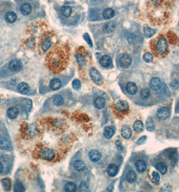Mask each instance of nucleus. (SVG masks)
Here are the masks:
<instances>
[{"instance_id": "c756f323", "label": "nucleus", "mask_w": 179, "mask_h": 192, "mask_svg": "<svg viewBox=\"0 0 179 192\" xmlns=\"http://www.w3.org/2000/svg\"><path fill=\"white\" fill-rule=\"evenodd\" d=\"M61 12L62 14V15L65 16V17L68 18L72 15V8L69 7V6H63V7L61 8Z\"/></svg>"}, {"instance_id": "79ce46f5", "label": "nucleus", "mask_w": 179, "mask_h": 192, "mask_svg": "<svg viewBox=\"0 0 179 192\" xmlns=\"http://www.w3.org/2000/svg\"><path fill=\"white\" fill-rule=\"evenodd\" d=\"M72 86L75 90H78L81 88V82L79 80H74L72 82Z\"/></svg>"}, {"instance_id": "f257e3e1", "label": "nucleus", "mask_w": 179, "mask_h": 192, "mask_svg": "<svg viewBox=\"0 0 179 192\" xmlns=\"http://www.w3.org/2000/svg\"><path fill=\"white\" fill-rule=\"evenodd\" d=\"M168 48H169V45H168L166 38H164V37H160L156 44L157 53L160 55V56H163L167 52Z\"/></svg>"}, {"instance_id": "cd10ccee", "label": "nucleus", "mask_w": 179, "mask_h": 192, "mask_svg": "<svg viewBox=\"0 0 179 192\" xmlns=\"http://www.w3.org/2000/svg\"><path fill=\"white\" fill-rule=\"evenodd\" d=\"M137 179V175L135 171H130L127 174L126 176V180L127 182L130 183H134Z\"/></svg>"}, {"instance_id": "a878e982", "label": "nucleus", "mask_w": 179, "mask_h": 192, "mask_svg": "<svg viewBox=\"0 0 179 192\" xmlns=\"http://www.w3.org/2000/svg\"><path fill=\"white\" fill-rule=\"evenodd\" d=\"M74 169L78 171H82L86 169V164L82 160H76L74 164Z\"/></svg>"}, {"instance_id": "4468645a", "label": "nucleus", "mask_w": 179, "mask_h": 192, "mask_svg": "<svg viewBox=\"0 0 179 192\" xmlns=\"http://www.w3.org/2000/svg\"><path fill=\"white\" fill-rule=\"evenodd\" d=\"M100 64L102 67L108 68L112 64V59L109 56H104L100 58Z\"/></svg>"}, {"instance_id": "0eeeda50", "label": "nucleus", "mask_w": 179, "mask_h": 192, "mask_svg": "<svg viewBox=\"0 0 179 192\" xmlns=\"http://www.w3.org/2000/svg\"><path fill=\"white\" fill-rule=\"evenodd\" d=\"M157 116L160 120H166L170 116V111L165 107L159 108L157 111Z\"/></svg>"}, {"instance_id": "49530a36", "label": "nucleus", "mask_w": 179, "mask_h": 192, "mask_svg": "<svg viewBox=\"0 0 179 192\" xmlns=\"http://www.w3.org/2000/svg\"><path fill=\"white\" fill-rule=\"evenodd\" d=\"M115 144H116V148H117L119 150H120V151L123 149V144H122V142L120 140H116Z\"/></svg>"}, {"instance_id": "c85d7f7f", "label": "nucleus", "mask_w": 179, "mask_h": 192, "mask_svg": "<svg viewBox=\"0 0 179 192\" xmlns=\"http://www.w3.org/2000/svg\"><path fill=\"white\" fill-rule=\"evenodd\" d=\"M75 58H76L78 64H79V65L80 67L84 68V67L86 66V62L84 57V56L82 54H81V53L76 54V56H75Z\"/></svg>"}, {"instance_id": "e433bc0d", "label": "nucleus", "mask_w": 179, "mask_h": 192, "mask_svg": "<svg viewBox=\"0 0 179 192\" xmlns=\"http://www.w3.org/2000/svg\"><path fill=\"white\" fill-rule=\"evenodd\" d=\"M127 40L129 44L131 45H135L138 43V38L137 37V35H135L134 34H130L127 37Z\"/></svg>"}, {"instance_id": "37998d69", "label": "nucleus", "mask_w": 179, "mask_h": 192, "mask_svg": "<svg viewBox=\"0 0 179 192\" xmlns=\"http://www.w3.org/2000/svg\"><path fill=\"white\" fill-rule=\"evenodd\" d=\"M80 191H86L88 190V185L86 182H82L80 185Z\"/></svg>"}, {"instance_id": "a211bd4d", "label": "nucleus", "mask_w": 179, "mask_h": 192, "mask_svg": "<svg viewBox=\"0 0 179 192\" xmlns=\"http://www.w3.org/2000/svg\"><path fill=\"white\" fill-rule=\"evenodd\" d=\"M61 82L58 78H53L51 80L49 86L53 90H57L61 87Z\"/></svg>"}, {"instance_id": "473e14b6", "label": "nucleus", "mask_w": 179, "mask_h": 192, "mask_svg": "<svg viewBox=\"0 0 179 192\" xmlns=\"http://www.w3.org/2000/svg\"><path fill=\"white\" fill-rule=\"evenodd\" d=\"M156 168L162 174L164 175L167 172V170H168L167 166L166 165V164L164 163H162V162H160V163H158V164H157L156 166Z\"/></svg>"}, {"instance_id": "58836bf2", "label": "nucleus", "mask_w": 179, "mask_h": 192, "mask_svg": "<svg viewBox=\"0 0 179 192\" xmlns=\"http://www.w3.org/2000/svg\"><path fill=\"white\" fill-rule=\"evenodd\" d=\"M150 96V90L148 88H143L142 92H141V97H142L143 99H146Z\"/></svg>"}, {"instance_id": "5701e85b", "label": "nucleus", "mask_w": 179, "mask_h": 192, "mask_svg": "<svg viewBox=\"0 0 179 192\" xmlns=\"http://www.w3.org/2000/svg\"><path fill=\"white\" fill-rule=\"evenodd\" d=\"M94 105L95 106V107L97 108L98 109H101L102 108H104V106L105 105L104 98L101 97H97L94 101Z\"/></svg>"}, {"instance_id": "39448f33", "label": "nucleus", "mask_w": 179, "mask_h": 192, "mask_svg": "<svg viewBox=\"0 0 179 192\" xmlns=\"http://www.w3.org/2000/svg\"><path fill=\"white\" fill-rule=\"evenodd\" d=\"M22 65L20 60L13 59L9 63V69L12 72H18L22 69Z\"/></svg>"}, {"instance_id": "f704fd0d", "label": "nucleus", "mask_w": 179, "mask_h": 192, "mask_svg": "<svg viewBox=\"0 0 179 192\" xmlns=\"http://www.w3.org/2000/svg\"><path fill=\"white\" fill-rule=\"evenodd\" d=\"M76 190L77 187L74 183H68L65 186V191L67 192H74Z\"/></svg>"}, {"instance_id": "1a4fd4ad", "label": "nucleus", "mask_w": 179, "mask_h": 192, "mask_svg": "<svg viewBox=\"0 0 179 192\" xmlns=\"http://www.w3.org/2000/svg\"><path fill=\"white\" fill-rule=\"evenodd\" d=\"M164 0H148V5L152 10L160 9L164 5Z\"/></svg>"}, {"instance_id": "f8f14e48", "label": "nucleus", "mask_w": 179, "mask_h": 192, "mask_svg": "<svg viewBox=\"0 0 179 192\" xmlns=\"http://www.w3.org/2000/svg\"><path fill=\"white\" fill-rule=\"evenodd\" d=\"M101 153L98 150H92L89 152V158L92 162L98 161L101 158Z\"/></svg>"}, {"instance_id": "6ab92c4d", "label": "nucleus", "mask_w": 179, "mask_h": 192, "mask_svg": "<svg viewBox=\"0 0 179 192\" xmlns=\"http://www.w3.org/2000/svg\"><path fill=\"white\" fill-rule=\"evenodd\" d=\"M5 20L8 23H13L17 20V15L13 12H8L5 14Z\"/></svg>"}, {"instance_id": "a19ab883", "label": "nucleus", "mask_w": 179, "mask_h": 192, "mask_svg": "<svg viewBox=\"0 0 179 192\" xmlns=\"http://www.w3.org/2000/svg\"><path fill=\"white\" fill-rule=\"evenodd\" d=\"M24 187L22 185V183L20 182H17L15 183L14 184V191L16 192H20V191H24Z\"/></svg>"}, {"instance_id": "9d476101", "label": "nucleus", "mask_w": 179, "mask_h": 192, "mask_svg": "<svg viewBox=\"0 0 179 192\" xmlns=\"http://www.w3.org/2000/svg\"><path fill=\"white\" fill-rule=\"evenodd\" d=\"M12 148V145L10 140L5 138H0V149L5 151L10 150Z\"/></svg>"}, {"instance_id": "dca6fc26", "label": "nucleus", "mask_w": 179, "mask_h": 192, "mask_svg": "<svg viewBox=\"0 0 179 192\" xmlns=\"http://www.w3.org/2000/svg\"><path fill=\"white\" fill-rule=\"evenodd\" d=\"M17 89L18 91L21 94H25L29 92L30 86L28 84L25 83V82H21L18 85Z\"/></svg>"}, {"instance_id": "2eb2a0df", "label": "nucleus", "mask_w": 179, "mask_h": 192, "mask_svg": "<svg viewBox=\"0 0 179 192\" xmlns=\"http://www.w3.org/2000/svg\"><path fill=\"white\" fill-rule=\"evenodd\" d=\"M20 12L24 16H28L32 12V7L30 4L26 3L21 5L20 7Z\"/></svg>"}, {"instance_id": "20e7f679", "label": "nucleus", "mask_w": 179, "mask_h": 192, "mask_svg": "<svg viewBox=\"0 0 179 192\" xmlns=\"http://www.w3.org/2000/svg\"><path fill=\"white\" fill-rule=\"evenodd\" d=\"M132 59L131 56L128 54H123L122 55L119 59V63L121 68H129L131 64Z\"/></svg>"}, {"instance_id": "423d86ee", "label": "nucleus", "mask_w": 179, "mask_h": 192, "mask_svg": "<svg viewBox=\"0 0 179 192\" xmlns=\"http://www.w3.org/2000/svg\"><path fill=\"white\" fill-rule=\"evenodd\" d=\"M115 108L119 112H126L129 110V105L125 100H119L115 104Z\"/></svg>"}, {"instance_id": "aec40b11", "label": "nucleus", "mask_w": 179, "mask_h": 192, "mask_svg": "<svg viewBox=\"0 0 179 192\" xmlns=\"http://www.w3.org/2000/svg\"><path fill=\"white\" fill-rule=\"evenodd\" d=\"M115 128L113 127H111V126H108V127H106L104 129V132H103V134H104V136L106 138L110 139L113 136L114 134H115Z\"/></svg>"}, {"instance_id": "2f4dec72", "label": "nucleus", "mask_w": 179, "mask_h": 192, "mask_svg": "<svg viewBox=\"0 0 179 192\" xmlns=\"http://www.w3.org/2000/svg\"><path fill=\"white\" fill-rule=\"evenodd\" d=\"M134 129L135 131H136L137 133L142 132L143 129V124L142 122H141L139 120L136 121L134 124Z\"/></svg>"}, {"instance_id": "9b49d317", "label": "nucleus", "mask_w": 179, "mask_h": 192, "mask_svg": "<svg viewBox=\"0 0 179 192\" xmlns=\"http://www.w3.org/2000/svg\"><path fill=\"white\" fill-rule=\"evenodd\" d=\"M150 86L154 90H158L162 87V82L159 78H153L150 82Z\"/></svg>"}, {"instance_id": "ddd939ff", "label": "nucleus", "mask_w": 179, "mask_h": 192, "mask_svg": "<svg viewBox=\"0 0 179 192\" xmlns=\"http://www.w3.org/2000/svg\"><path fill=\"white\" fill-rule=\"evenodd\" d=\"M126 90L127 92L131 95H134L137 92V86L136 84L134 82H129L126 86Z\"/></svg>"}, {"instance_id": "72a5a7b5", "label": "nucleus", "mask_w": 179, "mask_h": 192, "mask_svg": "<svg viewBox=\"0 0 179 192\" xmlns=\"http://www.w3.org/2000/svg\"><path fill=\"white\" fill-rule=\"evenodd\" d=\"M51 40L50 39V38H47L46 39L43 41V43L42 44L41 49L43 51H48V49L51 47Z\"/></svg>"}, {"instance_id": "6e6552de", "label": "nucleus", "mask_w": 179, "mask_h": 192, "mask_svg": "<svg viewBox=\"0 0 179 192\" xmlns=\"http://www.w3.org/2000/svg\"><path fill=\"white\" fill-rule=\"evenodd\" d=\"M116 27V23L114 21L107 22V23L104 24L103 26V31L105 33H111L115 31Z\"/></svg>"}, {"instance_id": "4be33fe9", "label": "nucleus", "mask_w": 179, "mask_h": 192, "mask_svg": "<svg viewBox=\"0 0 179 192\" xmlns=\"http://www.w3.org/2000/svg\"><path fill=\"white\" fill-rule=\"evenodd\" d=\"M121 135L125 139H129L131 136V130L129 126L123 125L121 128Z\"/></svg>"}, {"instance_id": "bb28decb", "label": "nucleus", "mask_w": 179, "mask_h": 192, "mask_svg": "<svg viewBox=\"0 0 179 192\" xmlns=\"http://www.w3.org/2000/svg\"><path fill=\"white\" fill-rule=\"evenodd\" d=\"M53 101L54 105H55L57 106H61L62 105H63L64 98L61 95L57 94L55 96H54Z\"/></svg>"}, {"instance_id": "b1692460", "label": "nucleus", "mask_w": 179, "mask_h": 192, "mask_svg": "<svg viewBox=\"0 0 179 192\" xmlns=\"http://www.w3.org/2000/svg\"><path fill=\"white\" fill-rule=\"evenodd\" d=\"M102 16L105 20H110V19L113 18L114 16H115V12L111 8H107V9L104 10Z\"/></svg>"}, {"instance_id": "f3484780", "label": "nucleus", "mask_w": 179, "mask_h": 192, "mask_svg": "<svg viewBox=\"0 0 179 192\" xmlns=\"http://www.w3.org/2000/svg\"><path fill=\"white\" fill-rule=\"evenodd\" d=\"M107 173L110 177H115L116 175V174L118 173L119 171V168L117 166L115 165L114 164H110L108 165L107 168Z\"/></svg>"}, {"instance_id": "09e8293b", "label": "nucleus", "mask_w": 179, "mask_h": 192, "mask_svg": "<svg viewBox=\"0 0 179 192\" xmlns=\"http://www.w3.org/2000/svg\"><path fill=\"white\" fill-rule=\"evenodd\" d=\"M3 171H4V165H3L2 163L0 162V173H1Z\"/></svg>"}, {"instance_id": "de8ad7c7", "label": "nucleus", "mask_w": 179, "mask_h": 192, "mask_svg": "<svg viewBox=\"0 0 179 192\" xmlns=\"http://www.w3.org/2000/svg\"><path fill=\"white\" fill-rule=\"evenodd\" d=\"M146 140H147V137L146 136H142V138H140L139 139V140L137 142V145H141L145 143Z\"/></svg>"}, {"instance_id": "412c9836", "label": "nucleus", "mask_w": 179, "mask_h": 192, "mask_svg": "<svg viewBox=\"0 0 179 192\" xmlns=\"http://www.w3.org/2000/svg\"><path fill=\"white\" fill-rule=\"evenodd\" d=\"M19 114L18 109L16 107H10L7 109V115L10 119H14L18 117Z\"/></svg>"}, {"instance_id": "a18cd8bd", "label": "nucleus", "mask_w": 179, "mask_h": 192, "mask_svg": "<svg viewBox=\"0 0 179 192\" xmlns=\"http://www.w3.org/2000/svg\"><path fill=\"white\" fill-rule=\"evenodd\" d=\"M84 40L87 42V43L88 44V45L90 46H92V40L90 37V36L88 35V33H85L84 34Z\"/></svg>"}, {"instance_id": "393cba45", "label": "nucleus", "mask_w": 179, "mask_h": 192, "mask_svg": "<svg viewBox=\"0 0 179 192\" xmlns=\"http://www.w3.org/2000/svg\"><path fill=\"white\" fill-rule=\"evenodd\" d=\"M135 167H136V170L137 172H143L145 171L146 169V163L143 160H139L136 162L135 164Z\"/></svg>"}, {"instance_id": "7c9ffc66", "label": "nucleus", "mask_w": 179, "mask_h": 192, "mask_svg": "<svg viewBox=\"0 0 179 192\" xmlns=\"http://www.w3.org/2000/svg\"><path fill=\"white\" fill-rule=\"evenodd\" d=\"M156 33V30L151 28L150 27H145L143 28V34L145 38H150Z\"/></svg>"}, {"instance_id": "f03ea898", "label": "nucleus", "mask_w": 179, "mask_h": 192, "mask_svg": "<svg viewBox=\"0 0 179 192\" xmlns=\"http://www.w3.org/2000/svg\"><path fill=\"white\" fill-rule=\"evenodd\" d=\"M90 76L94 83L96 84H101L103 82V78L100 73L95 68H91L90 70Z\"/></svg>"}, {"instance_id": "c9c22d12", "label": "nucleus", "mask_w": 179, "mask_h": 192, "mask_svg": "<svg viewBox=\"0 0 179 192\" xmlns=\"http://www.w3.org/2000/svg\"><path fill=\"white\" fill-rule=\"evenodd\" d=\"M1 183L4 190L6 191H9L11 188V181L8 178H4L1 180Z\"/></svg>"}, {"instance_id": "ea45409f", "label": "nucleus", "mask_w": 179, "mask_h": 192, "mask_svg": "<svg viewBox=\"0 0 179 192\" xmlns=\"http://www.w3.org/2000/svg\"><path fill=\"white\" fill-rule=\"evenodd\" d=\"M146 128L148 131H153L154 130V124L153 120L151 118H148V120L146 121Z\"/></svg>"}, {"instance_id": "c03bdc74", "label": "nucleus", "mask_w": 179, "mask_h": 192, "mask_svg": "<svg viewBox=\"0 0 179 192\" xmlns=\"http://www.w3.org/2000/svg\"><path fill=\"white\" fill-rule=\"evenodd\" d=\"M160 181V175L156 172H153L152 173V179H151V182L153 183H156L159 182Z\"/></svg>"}, {"instance_id": "7ed1b4c3", "label": "nucleus", "mask_w": 179, "mask_h": 192, "mask_svg": "<svg viewBox=\"0 0 179 192\" xmlns=\"http://www.w3.org/2000/svg\"><path fill=\"white\" fill-rule=\"evenodd\" d=\"M40 156L43 159L47 160H51L55 158V152L53 150L48 148H43L40 152Z\"/></svg>"}, {"instance_id": "4c0bfd02", "label": "nucleus", "mask_w": 179, "mask_h": 192, "mask_svg": "<svg viewBox=\"0 0 179 192\" xmlns=\"http://www.w3.org/2000/svg\"><path fill=\"white\" fill-rule=\"evenodd\" d=\"M143 61L146 63H150L153 61L154 59V57L153 55L151 54V53H145L143 56Z\"/></svg>"}]
</instances>
